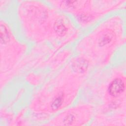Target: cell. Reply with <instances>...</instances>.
<instances>
[{
  "instance_id": "6da1fadb",
  "label": "cell",
  "mask_w": 126,
  "mask_h": 126,
  "mask_svg": "<svg viewBox=\"0 0 126 126\" xmlns=\"http://www.w3.org/2000/svg\"><path fill=\"white\" fill-rule=\"evenodd\" d=\"M13 23L28 44H47L58 50L75 44L83 32L72 18L48 0L14 1Z\"/></svg>"
},
{
  "instance_id": "5b68a950",
  "label": "cell",
  "mask_w": 126,
  "mask_h": 126,
  "mask_svg": "<svg viewBox=\"0 0 126 126\" xmlns=\"http://www.w3.org/2000/svg\"><path fill=\"white\" fill-rule=\"evenodd\" d=\"M54 7L70 16L85 32L108 16L125 11L126 0H48Z\"/></svg>"
},
{
  "instance_id": "52a82bcc",
  "label": "cell",
  "mask_w": 126,
  "mask_h": 126,
  "mask_svg": "<svg viewBox=\"0 0 126 126\" xmlns=\"http://www.w3.org/2000/svg\"><path fill=\"white\" fill-rule=\"evenodd\" d=\"M95 113L94 105L84 99H79L71 106L52 116L44 125L84 126L92 122Z\"/></svg>"
},
{
  "instance_id": "7a4b0ae2",
  "label": "cell",
  "mask_w": 126,
  "mask_h": 126,
  "mask_svg": "<svg viewBox=\"0 0 126 126\" xmlns=\"http://www.w3.org/2000/svg\"><path fill=\"white\" fill-rule=\"evenodd\" d=\"M90 72L71 59L35 91L29 103L31 112L54 116L79 99Z\"/></svg>"
},
{
  "instance_id": "277c9868",
  "label": "cell",
  "mask_w": 126,
  "mask_h": 126,
  "mask_svg": "<svg viewBox=\"0 0 126 126\" xmlns=\"http://www.w3.org/2000/svg\"><path fill=\"white\" fill-rule=\"evenodd\" d=\"M125 64L114 63L93 74L86 82L84 99L95 107V116L122 119L126 110Z\"/></svg>"
},
{
  "instance_id": "8992f818",
  "label": "cell",
  "mask_w": 126,
  "mask_h": 126,
  "mask_svg": "<svg viewBox=\"0 0 126 126\" xmlns=\"http://www.w3.org/2000/svg\"><path fill=\"white\" fill-rule=\"evenodd\" d=\"M1 15L0 21V78L14 71L28 51L29 44L19 35L13 22Z\"/></svg>"
},
{
  "instance_id": "3957f363",
  "label": "cell",
  "mask_w": 126,
  "mask_h": 126,
  "mask_svg": "<svg viewBox=\"0 0 126 126\" xmlns=\"http://www.w3.org/2000/svg\"><path fill=\"white\" fill-rule=\"evenodd\" d=\"M125 11L112 14L84 32L74 44V52L101 70L114 63L126 43Z\"/></svg>"
}]
</instances>
